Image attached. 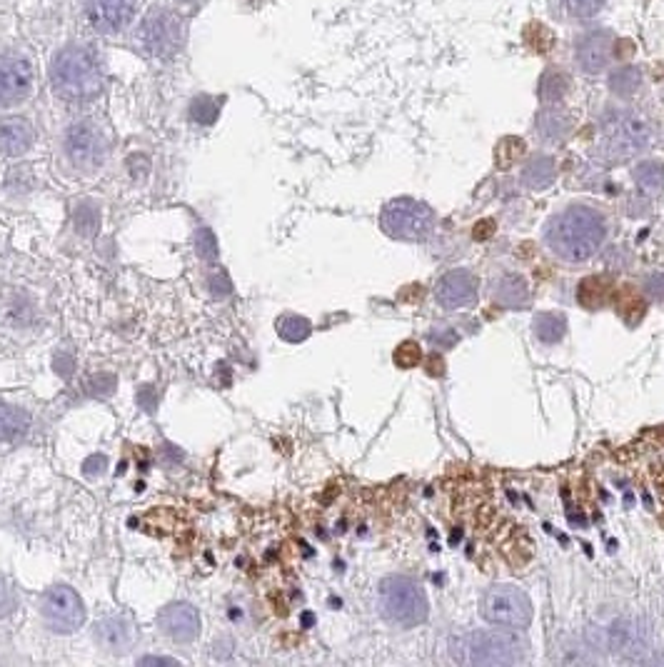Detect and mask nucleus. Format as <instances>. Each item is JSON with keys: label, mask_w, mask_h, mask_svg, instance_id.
<instances>
[{"label": "nucleus", "mask_w": 664, "mask_h": 667, "mask_svg": "<svg viewBox=\"0 0 664 667\" xmlns=\"http://www.w3.org/2000/svg\"><path fill=\"white\" fill-rule=\"evenodd\" d=\"M607 220L592 205H570L552 215L545 225V243L555 258L567 263H585L602 248Z\"/></svg>", "instance_id": "1"}, {"label": "nucleus", "mask_w": 664, "mask_h": 667, "mask_svg": "<svg viewBox=\"0 0 664 667\" xmlns=\"http://www.w3.org/2000/svg\"><path fill=\"white\" fill-rule=\"evenodd\" d=\"M455 663L472 667H507L525 663L527 645L507 630H475L450 640Z\"/></svg>", "instance_id": "2"}, {"label": "nucleus", "mask_w": 664, "mask_h": 667, "mask_svg": "<svg viewBox=\"0 0 664 667\" xmlns=\"http://www.w3.org/2000/svg\"><path fill=\"white\" fill-rule=\"evenodd\" d=\"M377 608L382 618L390 620L397 628H417L430 615V603L417 580L407 575H390L377 590Z\"/></svg>", "instance_id": "3"}, {"label": "nucleus", "mask_w": 664, "mask_h": 667, "mask_svg": "<svg viewBox=\"0 0 664 667\" xmlns=\"http://www.w3.org/2000/svg\"><path fill=\"white\" fill-rule=\"evenodd\" d=\"M50 80H53V88L68 100H90L103 88L98 60L88 50L80 48H68L55 58Z\"/></svg>", "instance_id": "4"}, {"label": "nucleus", "mask_w": 664, "mask_h": 667, "mask_svg": "<svg viewBox=\"0 0 664 667\" xmlns=\"http://www.w3.org/2000/svg\"><path fill=\"white\" fill-rule=\"evenodd\" d=\"M382 233L390 235L392 240H407L417 243L425 240L435 228V213L430 205L412 198H395L382 208L380 213Z\"/></svg>", "instance_id": "5"}, {"label": "nucleus", "mask_w": 664, "mask_h": 667, "mask_svg": "<svg viewBox=\"0 0 664 667\" xmlns=\"http://www.w3.org/2000/svg\"><path fill=\"white\" fill-rule=\"evenodd\" d=\"M480 613L487 623L500 625V628L522 630L532 623V600L517 585H492L487 593L482 595Z\"/></svg>", "instance_id": "6"}, {"label": "nucleus", "mask_w": 664, "mask_h": 667, "mask_svg": "<svg viewBox=\"0 0 664 667\" xmlns=\"http://www.w3.org/2000/svg\"><path fill=\"white\" fill-rule=\"evenodd\" d=\"M652 130L642 118L632 113H617L607 118L602 128V145L605 155L612 160H625L640 155L650 145Z\"/></svg>", "instance_id": "7"}, {"label": "nucleus", "mask_w": 664, "mask_h": 667, "mask_svg": "<svg viewBox=\"0 0 664 667\" xmlns=\"http://www.w3.org/2000/svg\"><path fill=\"white\" fill-rule=\"evenodd\" d=\"M40 613H43L45 625L53 633L68 635L75 633L80 625L85 623V605L80 595L68 585H53L48 593L43 595L40 603Z\"/></svg>", "instance_id": "8"}, {"label": "nucleus", "mask_w": 664, "mask_h": 667, "mask_svg": "<svg viewBox=\"0 0 664 667\" xmlns=\"http://www.w3.org/2000/svg\"><path fill=\"white\" fill-rule=\"evenodd\" d=\"M65 153L75 168L95 170L105 160V140L95 125L75 123L65 135Z\"/></svg>", "instance_id": "9"}, {"label": "nucleus", "mask_w": 664, "mask_h": 667, "mask_svg": "<svg viewBox=\"0 0 664 667\" xmlns=\"http://www.w3.org/2000/svg\"><path fill=\"white\" fill-rule=\"evenodd\" d=\"M33 90V68L18 55H0V108L23 103Z\"/></svg>", "instance_id": "10"}, {"label": "nucleus", "mask_w": 664, "mask_h": 667, "mask_svg": "<svg viewBox=\"0 0 664 667\" xmlns=\"http://www.w3.org/2000/svg\"><path fill=\"white\" fill-rule=\"evenodd\" d=\"M477 293H480V283L465 268L450 270L435 283V300L445 310L470 308V305H475Z\"/></svg>", "instance_id": "11"}, {"label": "nucleus", "mask_w": 664, "mask_h": 667, "mask_svg": "<svg viewBox=\"0 0 664 667\" xmlns=\"http://www.w3.org/2000/svg\"><path fill=\"white\" fill-rule=\"evenodd\" d=\"M140 38L153 55H170L180 45L178 18L165 10H153L140 25Z\"/></svg>", "instance_id": "12"}, {"label": "nucleus", "mask_w": 664, "mask_h": 667, "mask_svg": "<svg viewBox=\"0 0 664 667\" xmlns=\"http://www.w3.org/2000/svg\"><path fill=\"white\" fill-rule=\"evenodd\" d=\"M158 628L173 643H195L200 635V615L190 603H170L158 613Z\"/></svg>", "instance_id": "13"}, {"label": "nucleus", "mask_w": 664, "mask_h": 667, "mask_svg": "<svg viewBox=\"0 0 664 667\" xmlns=\"http://www.w3.org/2000/svg\"><path fill=\"white\" fill-rule=\"evenodd\" d=\"M615 50V35L610 30H592L577 38L575 60L577 68L587 75H597L610 65Z\"/></svg>", "instance_id": "14"}, {"label": "nucleus", "mask_w": 664, "mask_h": 667, "mask_svg": "<svg viewBox=\"0 0 664 667\" xmlns=\"http://www.w3.org/2000/svg\"><path fill=\"white\" fill-rule=\"evenodd\" d=\"M93 640L103 653L125 655L135 645V628L128 618L120 615H108L98 620L93 628Z\"/></svg>", "instance_id": "15"}, {"label": "nucleus", "mask_w": 664, "mask_h": 667, "mask_svg": "<svg viewBox=\"0 0 664 667\" xmlns=\"http://www.w3.org/2000/svg\"><path fill=\"white\" fill-rule=\"evenodd\" d=\"M135 0H90L88 13L90 20L98 30L113 33L120 30L130 18H133Z\"/></svg>", "instance_id": "16"}, {"label": "nucleus", "mask_w": 664, "mask_h": 667, "mask_svg": "<svg viewBox=\"0 0 664 667\" xmlns=\"http://www.w3.org/2000/svg\"><path fill=\"white\" fill-rule=\"evenodd\" d=\"M492 298H495L497 305L510 310H522L527 303H530V285L522 275L515 273H505L490 285Z\"/></svg>", "instance_id": "17"}, {"label": "nucleus", "mask_w": 664, "mask_h": 667, "mask_svg": "<svg viewBox=\"0 0 664 667\" xmlns=\"http://www.w3.org/2000/svg\"><path fill=\"white\" fill-rule=\"evenodd\" d=\"M35 133L33 125L25 118H5L0 120V150L5 155H23L33 145Z\"/></svg>", "instance_id": "18"}, {"label": "nucleus", "mask_w": 664, "mask_h": 667, "mask_svg": "<svg viewBox=\"0 0 664 667\" xmlns=\"http://www.w3.org/2000/svg\"><path fill=\"white\" fill-rule=\"evenodd\" d=\"M557 180V165L550 155H532L522 168V183L530 190H547Z\"/></svg>", "instance_id": "19"}, {"label": "nucleus", "mask_w": 664, "mask_h": 667, "mask_svg": "<svg viewBox=\"0 0 664 667\" xmlns=\"http://www.w3.org/2000/svg\"><path fill=\"white\" fill-rule=\"evenodd\" d=\"M602 8H605V0H550L552 15L567 23H585L595 18Z\"/></svg>", "instance_id": "20"}, {"label": "nucleus", "mask_w": 664, "mask_h": 667, "mask_svg": "<svg viewBox=\"0 0 664 667\" xmlns=\"http://www.w3.org/2000/svg\"><path fill=\"white\" fill-rule=\"evenodd\" d=\"M30 415L23 408L10 403H0V443H10L28 433Z\"/></svg>", "instance_id": "21"}, {"label": "nucleus", "mask_w": 664, "mask_h": 667, "mask_svg": "<svg viewBox=\"0 0 664 667\" xmlns=\"http://www.w3.org/2000/svg\"><path fill=\"white\" fill-rule=\"evenodd\" d=\"M572 130V120L567 118L565 113H560V110H542L540 115H537V135H540L542 140H547V143H560L562 138H567Z\"/></svg>", "instance_id": "22"}, {"label": "nucleus", "mask_w": 664, "mask_h": 667, "mask_svg": "<svg viewBox=\"0 0 664 667\" xmlns=\"http://www.w3.org/2000/svg\"><path fill=\"white\" fill-rule=\"evenodd\" d=\"M532 333L542 345H557L567 333V318L562 313H540L532 320Z\"/></svg>", "instance_id": "23"}, {"label": "nucleus", "mask_w": 664, "mask_h": 667, "mask_svg": "<svg viewBox=\"0 0 664 667\" xmlns=\"http://www.w3.org/2000/svg\"><path fill=\"white\" fill-rule=\"evenodd\" d=\"M632 178H635L637 188L645 193H662L664 190V163L660 160H642L632 168Z\"/></svg>", "instance_id": "24"}, {"label": "nucleus", "mask_w": 664, "mask_h": 667, "mask_svg": "<svg viewBox=\"0 0 664 667\" xmlns=\"http://www.w3.org/2000/svg\"><path fill=\"white\" fill-rule=\"evenodd\" d=\"M642 85V73L635 65H622V68L612 70L610 80H607V88L617 95V98H630L640 90Z\"/></svg>", "instance_id": "25"}, {"label": "nucleus", "mask_w": 664, "mask_h": 667, "mask_svg": "<svg viewBox=\"0 0 664 667\" xmlns=\"http://www.w3.org/2000/svg\"><path fill=\"white\" fill-rule=\"evenodd\" d=\"M275 328H278V335L285 343H305L310 333H313V325L303 315H283Z\"/></svg>", "instance_id": "26"}, {"label": "nucleus", "mask_w": 664, "mask_h": 667, "mask_svg": "<svg viewBox=\"0 0 664 667\" xmlns=\"http://www.w3.org/2000/svg\"><path fill=\"white\" fill-rule=\"evenodd\" d=\"M567 88H570V75L552 68L542 75L540 98L545 100V103H560V100L567 95Z\"/></svg>", "instance_id": "27"}, {"label": "nucleus", "mask_w": 664, "mask_h": 667, "mask_svg": "<svg viewBox=\"0 0 664 667\" xmlns=\"http://www.w3.org/2000/svg\"><path fill=\"white\" fill-rule=\"evenodd\" d=\"M98 228H100L98 208L90 203H80L78 208H75V230H78L80 235H85V238H90V235L98 233Z\"/></svg>", "instance_id": "28"}, {"label": "nucleus", "mask_w": 664, "mask_h": 667, "mask_svg": "<svg viewBox=\"0 0 664 667\" xmlns=\"http://www.w3.org/2000/svg\"><path fill=\"white\" fill-rule=\"evenodd\" d=\"M190 113H193V120H198V123H203V125H210V123H215V120H218V113H220V103H215L213 98H198L193 103V110H190Z\"/></svg>", "instance_id": "29"}, {"label": "nucleus", "mask_w": 664, "mask_h": 667, "mask_svg": "<svg viewBox=\"0 0 664 667\" xmlns=\"http://www.w3.org/2000/svg\"><path fill=\"white\" fill-rule=\"evenodd\" d=\"M420 360H422V350H420V345L412 343V340H407V343H402L400 348L395 350L397 368L410 370V368H415V365H420Z\"/></svg>", "instance_id": "30"}, {"label": "nucleus", "mask_w": 664, "mask_h": 667, "mask_svg": "<svg viewBox=\"0 0 664 667\" xmlns=\"http://www.w3.org/2000/svg\"><path fill=\"white\" fill-rule=\"evenodd\" d=\"M195 248H198L200 258L213 260L215 255H218V240H215L213 230L198 228V235H195Z\"/></svg>", "instance_id": "31"}, {"label": "nucleus", "mask_w": 664, "mask_h": 667, "mask_svg": "<svg viewBox=\"0 0 664 667\" xmlns=\"http://www.w3.org/2000/svg\"><path fill=\"white\" fill-rule=\"evenodd\" d=\"M18 608V595H15L13 585L0 575V618H8Z\"/></svg>", "instance_id": "32"}, {"label": "nucleus", "mask_w": 664, "mask_h": 667, "mask_svg": "<svg viewBox=\"0 0 664 667\" xmlns=\"http://www.w3.org/2000/svg\"><path fill=\"white\" fill-rule=\"evenodd\" d=\"M457 340H460V335L455 333V330L450 328V325H437V328L430 330V343L435 345V348H452V345H457Z\"/></svg>", "instance_id": "33"}, {"label": "nucleus", "mask_w": 664, "mask_h": 667, "mask_svg": "<svg viewBox=\"0 0 664 667\" xmlns=\"http://www.w3.org/2000/svg\"><path fill=\"white\" fill-rule=\"evenodd\" d=\"M645 293L655 300H664V273H652L645 278Z\"/></svg>", "instance_id": "34"}, {"label": "nucleus", "mask_w": 664, "mask_h": 667, "mask_svg": "<svg viewBox=\"0 0 664 667\" xmlns=\"http://www.w3.org/2000/svg\"><path fill=\"white\" fill-rule=\"evenodd\" d=\"M140 665H180V663L173 658H153V655H148V658L140 660Z\"/></svg>", "instance_id": "35"}]
</instances>
